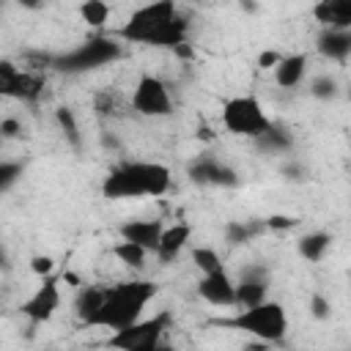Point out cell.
Here are the masks:
<instances>
[{"label": "cell", "mask_w": 351, "mask_h": 351, "mask_svg": "<svg viewBox=\"0 0 351 351\" xmlns=\"http://www.w3.org/2000/svg\"><path fill=\"white\" fill-rule=\"evenodd\" d=\"M156 282L151 280H118L110 285H85L77 293L74 310L88 329L115 332L145 315L151 299L156 296Z\"/></svg>", "instance_id": "cell-1"}, {"label": "cell", "mask_w": 351, "mask_h": 351, "mask_svg": "<svg viewBox=\"0 0 351 351\" xmlns=\"http://www.w3.org/2000/svg\"><path fill=\"white\" fill-rule=\"evenodd\" d=\"M112 36L126 44L178 49L181 44H186L189 22L176 0H145L123 19V25Z\"/></svg>", "instance_id": "cell-2"}, {"label": "cell", "mask_w": 351, "mask_h": 351, "mask_svg": "<svg viewBox=\"0 0 351 351\" xmlns=\"http://www.w3.org/2000/svg\"><path fill=\"white\" fill-rule=\"evenodd\" d=\"M173 184V173L162 162L151 159H129L115 165L104 181L101 195L110 200H140V197H162Z\"/></svg>", "instance_id": "cell-3"}, {"label": "cell", "mask_w": 351, "mask_h": 351, "mask_svg": "<svg viewBox=\"0 0 351 351\" xmlns=\"http://www.w3.org/2000/svg\"><path fill=\"white\" fill-rule=\"evenodd\" d=\"M222 326L239 329L261 343H280L288 332V313L277 299H263L247 307H236V315L219 321Z\"/></svg>", "instance_id": "cell-4"}, {"label": "cell", "mask_w": 351, "mask_h": 351, "mask_svg": "<svg viewBox=\"0 0 351 351\" xmlns=\"http://www.w3.org/2000/svg\"><path fill=\"white\" fill-rule=\"evenodd\" d=\"M219 123L225 132L236 137H247V140H258L274 126L271 115L266 112V107L261 104L255 93H239V96L225 99L219 110Z\"/></svg>", "instance_id": "cell-5"}, {"label": "cell", "mask_w": 351, "mask_h": 351, "mask_svg": "<svg viewBox=\"0 0 351 351\" xmlns=\"http://www.w3.org/2000/svg\"><path fill=\"white\" fill-rule=\"evenodd\" d=\"M167 329H170V313L162 310V313L143 315V318L110 332L107 346L123 348V351H148V348L162 346V337H165Z\"/></svg>", "instance_id": "cell-6"}, {"label": "cell", "mask_w": 351, "mask_h": 351, "mask_svg": "<svg viewBox=\"0 0 351 351\" xmlns=\"http://www.w3.org/2000/svg\"><path fill=\"white\" fill-rule=\"evenodd\" d=\"M129 107L132 112H137L140 118L148 121H159L173 115V93L170 85L159 77V74H140L132 93H129Z\"/></svg>", "instance_id": "cell-7"}, {"label": "cell", "mask_w": 351, "mask_h": 351, "mask_svg": "<svg viewBox=\"0 0 351 351\" xmlns=\"http://www.w3.org/2000/svg\"><path fill=\"white\" fill-rule=\"evenodd\" d=\"M118 41L121 38H115L112 33L107 36L101 30V33L90 36L88 41L77 44L63 58H58V66L63 71H88V69H96V66H107V63H112L121 55V44Z\"/></svg>", "instance_id": "cell-8"}, {"label": "cell", "mask_w": 351, "mask_h": 351, "mask_svg": "<svg viewBox=\"0 0 351 351\" xmlns=\"http://www.w3.org/2000/svg\"><path fill=\"white\" fill-rule=\"evenodd\" d=\"M41 90H44V80L36 71L0 58V99L36 101L41 96Z\"/></svg>", "instance_id": "cell-9"}, {"label": "cell", "mask_w": 351, "mask_h": 351, "mask_svg": "<svg viewBox=\"0 0 351 351\" xmlns=\"http://www.w3.org/2000/svg\"><path fill=\"white\" fill-rule=\"evenodd\" d=\"M63 304V291H60V277L49 274V277H41V285L25 299L22 304V313L30 324H47L52 321V315L60 310Z\"/></svg>", "instance_id": "cell-10"}, {"label": "cell", "mask_w": 351, "mask_h": 351, "mask_svg": "<svg viewBox=\"0 0 351 351\" xmlns=\"http://www.w3.org/2000/svg\"><path fill=\"white\" fill-rule=\"evenodd\" d=\"M197 296L211 307H236V277L225 266L206 271L197 280Z\"/></svg>", "instance_id": "cell-11"}, {"label": "cell", "mask_w": 351, "mask_h": 351, "mask_svg": "<svg viewBox=\"0 0 351 351\" xmlns=\"http://www.w3.org/2000/svg\"><path fill=\"white\" fill-rule=\"evenodd\" d=\"M189 244H192V225H189V222L165 225L162 233H159L154 258L162 261V263H170V261H176V258H181V252H184Z\"/></svg>", "instance_id": "cell-12"}, {"label": "cell", "mask_w": 351, "mask_h": 351, "mask_svg": "<svg viewBox=\"0 0 351 351\" xmlns=\"http://www.w3.org/2000/svg\"><path fill=\"white\" fill-rule=\"evenodd\" d=\"M307 66H310V55L307 52H288V55L277 58V63L271 66V77H274L277 88L293 90V88H299L304 82Z\"/></svg>", "instance_id": "cell-13"}, {"label": "cell", "mask_w": 351, "mask_h": 351, "mask_svg": "<svg viewBox=\"0 0 351 351\" xmlns=\"http://www.w3.org/2000/svg\"><path fill=\"white\" fill-rule=\"evenodd\" d=\"M269 296V277L263 269H244L236 280V307L263 302Z\"/></svg>", "instance_id": "cell-14"}, {"label": "cell", "mask_w": 351, "mask_h": 351, "mask_svg": "<svg viewBox=\"0 0 351 351\" xmlns=\"http://www.w3.org/2000/svg\"><path fill=\"white\" fill-rule=\"evenodd\" d=\"M162 228H165V222H162V219H126V222L118 228V236H121V239H126V241L140 244L143 250H148V252L154 255Z\"/></svg>", "instance_id": "cell-15"}, {"label": "cell", "mask_w": 351, "mask_h": 351, "mask_svg": "<svg viewBox=\"0 0 351 351\" xmlns=\"http://www.w3.org/2000/svg\"><path fill=\"white\" fill-rule=\"evenodd\" d=\"M313 16L321 27L351 30V0H318L313 5Z\"/></svg>", "instance_id": "cell-16"}, {"label": "cell", "mask_w": 351, "mask_h": 351, "mask_svg": "<svg viewBox=\"0 0 351 351\" xmlns=\"http://www.w3.org/2000/svg\"><path fill=\"white\" fill-rule=\"evenodd\" d=\"M318 52L329 60L346 63L351 55V30L343 27H324L318 36Z\"/></svg>", "instance_id": "cell-17"}, {"label": "cell", "mask_w": 351, "mask_h": 351, "mask_svg": "<svg viewBox=\"0 0 351 351\" xmlns=\"http://www.w3.org/2000/svg\"><path fill=\"white\" fill-rule=\"evenodd\" d=\"M77 16H80V22H85L90 30L101 33V30L110 25V19H112V8H110L107 0H82V3L77 5Z\"/></svg>", "instance_id": "cell-18"}, {"label": "cell", "mask_w": 351, "mask_h": 351, "mask_svg": "<svg viewBox=\"0 0 351 351\" xmlns=\"http://www.w3.org/2000/svg\"><path fill=\"white\" fill-rule=\"evenodd\" d=\"M329 247H332V236H329V233H324V230L304 233V236L296 241L299 255H302L304 261H310V263H318V261L329 252Z\"/></svg>", "instance_id": "cell-19"}, {"label": "cell", "mask_w": 351, "mask_h": 351, "mask_svg": "<svg viewBox=\"0 0 351 351\" xmlns=\"http://www.w3.org/2000/svg\"><path fill=\"white\" fill-rule=\"evenodd\" d=\"M110 255H112L121 266H126V269H143V266H145V261L151 258V252H148V250H143L140 244L126 241V239H118V241L110 247Z\"/></svg>", "instance_id": "cell-20"}, {"label": "cell", "mask_w": 351, "mask_h": 351, "mask_svg": "<svg viewBox=\"0 0 351 351\" xmlns=\"http://www.w3.org/2000/svg\"><path fill=\"white\" fill-rule=\"evenodd\" d=\"M192 173H195V178L203 181V184H233V181H236L233 173H230L225 165H219L217 159H200V162L192 167Z\"/></svg>", "instance_id": "cell-21"}, {"label": "cell", "mask_w": 351, "mask_h": 351, "mask_svg": "<svg viewBox=\"0 0 351 351\" xmlns=\"http://www.w3.org/2000/svg\"><path fill=\"white\" fill-rule=\"evenodd\" d=\"M192 263L197 266V271H200V274H206V271H214V269L225 266V263H222V255H219L214 247H208V244L192 247Z\"/></svg>", "instance_id": "cell-22"}, {"label": "cell", "mask_w": 351, "mask_h": 351, "mask_svg": "<svg viewBox=\"0 0 351 351\" xmlns=\"http://www.w3.org/2000/svg\"><path fill=\"white\" fill-rule=\"evenodd\" d=\"M55 121H58L60 132H63L71 143H80V123H77V115H74L69 107H58V110H55Z\"/></svg>", "instance_id": "cell-23"}, {"label": "cell", "mask_w": 351, "mask_h": 351, "mask_svg": "<svg viewBox=\"0 0 351 351\" xmlns=\"http://www.w3.org/2000/svg\"><path fill=\"white\" fill-rule=\"evenodd\" d=\"M22 176V165L19 162H11V159H0V195L8 192Z\"/></svg>", "instance_id": "cell-24"}, {"label": "cell", "mask_w": 351, "mask_h": 351, "mask_svg": "<svg viewBox=\"0 0 351 351\" xmlns=\"http://www.w3.org/2000/svg\"><path fill=\"white\" fill-rule=\"evenodd\" d=\"M310 93L318 99H335L337 96V82L335 77H315L310 85Z\"/></svg>", "instance_id": "cell-25"}, {"label": "cell", "mask_w": 351, "mask_h": 351, "mask_svg": "<svg viewBox=\"0 0 351 351\" xmlns=\"http://www.w3.org/2000/svg\"><path fill=\"white\" fill-rule=\"evenodd\" d=\"M30 271H33L38 280L55 274V258H52V255H44V252L33 255V258H30Z\"/></svg>", "instance_id": "cell-26"}, {"label": "cell", "mask_w": 351, "mask_h": 351, "mask_svg": "<svg viewBox=\"0 0 351 351\" xmlns=\"http://www.w3.org/2000/svg\"><path fill=\"white\" fill-rule=\"evenodd\" d=\"M263 225L271 228V230H288V228H296L299 219H296V217H288V214H274V217H269Z\"/></svg>", "instance_id": "cell-27"}, {"label": "cell", "mask_w": 351, "mask_h": 351, "mask_svg": "<svg viewBox=\"0 0 351 351\" xmlns=\"http://www.w3.org/2000/svg\"><path fill=\"white\" fill-rule=\"evenodd\" d=\"M252 236V230L247 228V225H239V222H233L230 228H228V241H233V244H239V241H247Z\"/></svg>", "instance_id": "cell-28"}, {"label": "cell", "mask_w": 351, "mask_h": 351, "mask_svg": "<svg viewBox=\"0 0 351 351\" xmlns=\"http://www.w3.org/2000/svg\"><path fill=\"white\" fill-rule=\"evenodd\" d=\"M310 304H313V307H310V313H313L315 318H329L332 307H329V302H326L324 296H318V293H315V296L310 299Z\"/></svg>", "instance_id": "cell-29"}, {"label": "cell", "mask_w": 351, "mask_h": 351, "mask_svg": "<svg viewBox=\"0 0 351 351\" xmlns=\"http://www.w3.org/2000/svg\"><path fill=\"white\" fill-rule=\"evenodd\" d=\"M19 132H22V126H19L16 118H3L0 121V137H16Z\"/></svg>", "instance_id": "cell-30"}, {"label": "cell", "mask_w": 351, "mask_h": 351, "mask_svg": "<svg viewBox=\"0 0 351 351\" xmlns=\"http://www.w3.org/2000/svg\"><path fill=\"white\" fill-rule=\"evenodd\" d=\"M277 58H280V52H261L258 66H261V69H271V66L277 63Z\"/></svg>", "instance_id": "cell-31"}, {"label": "cell", "mask_w": 351, "mask_h": 351, "mask_svg": "<svg viewBox=\"0 0 351 351\" xmlns=\"http://www.w3.org/2000/svg\"><path fill=\"white\" fill-rule=\"evenodd\" d=\"M19 5H25V8H38L41 5V0H16Z\"/></svg>", "instance_id": "cell-32"}, {"label": "cell", "mask_w": 351, "mask_h": 351, "mask_svg": "<svg viewBox=\"0 0 351 351\" xmlns=\"http://www.w3.org/2000/svg\"><path fill=\"white\" fill-rule=\"evenodd\" d=\"M0 263H3V230H0Z\"/></svg>", "instance_id": "cell-33"}]
</instances>
